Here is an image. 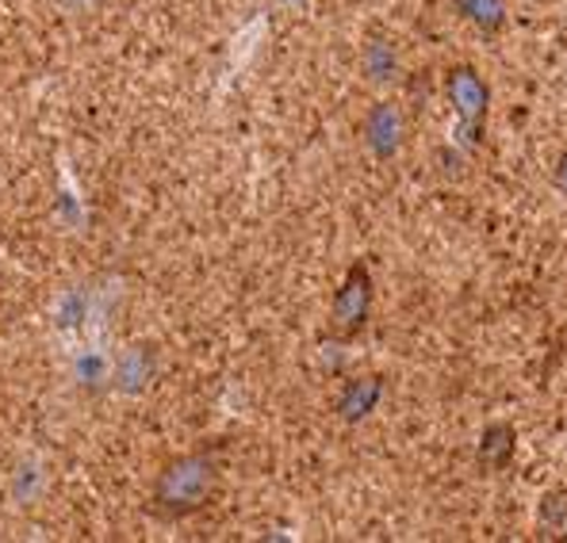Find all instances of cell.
Here are the masks:
<instances>
[{
  "mask_svg": "<svg viewBox=\"0 0 567 543\" xmlns=\"http://www.w3.org/2000/svg\"><path fill=\"white\" fill-rule=\"evenodd\" d=\"M372 77H391V70H395V54H391L388 43H372V62H369Z\"/></svg>",
  "mask_w": 567,
  "mask_h": 543,
  "instance_id": "obj_9",
  "label": "cell"
},
{
  "mask_svg": "<svg viewBox=\"0 0 567 543\" xmlns=\"http://www.w3.org/2000/svg\"><path fill=\"white\" fill-rule=\"evenodd\" d=\"M514 452H518V429L506 421H491L480 437V448H475V459H480L483 471H506L514 463Z\"/></svg>",
  "mask_w": 567,
  "mask_h": 543,
  "instance_id": "obj_4",
  "label": "cell"
},
{
  "mask_svg": "<svg viewBox=\"0 0 567 543\" xmlns=\"http://www.w3.org/2000/svg\"><path fill=\"white\" fill-rule=\"evenodd\" d=\"M372 311V275L364 264H353L341 280L338 295H333V311H330V333L341 341L357 337L369 322Z\"/></svg>",
  "mask_w": 567,
  "mask_h": 543,
  "instance_id": "obj_3",
  "label": "cell"
},
{
  "mask_svg": "<svg viewBox=\"0 0 567 543\" xmlns=\"http://www.w3.org/2000/svg\"><path fill=\"white\" fill-rule=\"evenodd\" d=\"M456 12L483 35H498L506 28V4L503 0H456Z\"/></svg>",
  "mask_w": 567,
  "mask_h": 543,
  "instance_id": "obj_7",
  "label": "cell"
},
{
  "mask_svg": "<svg viewBox=\"0 0 567 543\" xmlns=\"http://www.w3.org/2000/svg\"><path fill=\"white\" fill-rule=\"evenodd\" d=\"M364 142L372 146L377 157H395L399 142H403V119L391 104H377L364 119Z\"/></svg>",
  "mask_w": 567,
  "mask_h": 543,
  "instance_id": "obj_5",
  "label": "cell"
},
{
  "mask_svg": "<svg viewBox=\"0 0 567 543\" xmlns=\"http://www.w3.org/2000/svg\"><path fill=\"white\" fill-rule=\"evenodd\" d=\"M445 92L456 107V119H461V142L464 146H480L491 115V85L475 65H453L445 73Z\"/></svg>",
  "mask_w": 567,
  "mask_h": 543,
  "instance_id": "obj_2",
  "label": "cell"
},
{
  "mask_svg": "<svg viewBox=\"0 0 567 543\" xmlns=\"http://www.w3.org/2000/svg\"><path fill=\"white\" fill-rule=\"evenodd\" d=\"M537 524L545 536H564L567 532V487L548 490V494L537 501Z\"/></svg>",
  "mask_w": 567,
  "mask_h": 543,
  "instance_id": "obj_8",
  "label": "cell"
},
{
  "mask_svg": "<svg viewBox=\"0 0 567 543\" xmlns=\"http://www.w3.org/2000/svg\"><path fill=\"white\" fill-rule=\"evenodd\" d=\"M380 395H383V379L380 375H364V379H353L346 387V395H341V417L346 421H361L364 414H372V406L380 403Z\"/></svg>",
  "mask_w": 567,
  "mask_h": 543,
  "instance_id": "obj_6",
  "label": "cell"
},
{
  "mask_svg": "<svg viewBox=\"0 0 567 543\" xmlns=\"http://www.w3.org/2000/svg\"><path fill=\"white\" fill-rule=\"evenodd\" d=\"M553 184L567 196V154L560 157V165H556V173H553Z\"/></svg>",
  "mask_w": 567,
  "mask_h": 543,
  "instance_id": "obj_10",
  "label": "cell"
},
{
  "mask_svg": "<svg viewBox=\"0 0 567 543\" xmlns=\"http://www.w3.org/2000/svg\"><path fill=\"white\" fill-rule=\"evenodd\" d=\"M219 487V463L207 452H192L185 459H173L157 479V505L173 516L196 513L212 501Z\"/></svg>",
  "mask_w": 567,
  "mask_h": 543,
  "instance_id": "obj_1",
  "label": "cell"
}]
</instances>
